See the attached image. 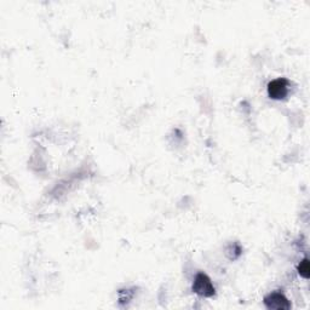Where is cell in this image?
<instances>
[{
    "label": "cell",
    "mask_w": 310,
    "mask_h": 310,
    "mask_svg": "<svg viewBox=\"0 0 310 310\" xmlns=\"http://www.w3.org/2000/svg\"><path fill=\"white\" fill-rule=\"evenodd\" d=\"M193 291L197 296L204 298H211L216 295V289L212 281L205 273H197L193 282Z\"/></svg>",
    "instance_id": "obj_1"
},
{
    "label": "cell",
    "mask_w": 310,
    "mask_h": 310,
    "mask_svg": "<svg viewBox=\"0 0 310 310\" xmlns=\"http://www.w3.org/2000/svg\"><path fill=\"white\" fill-rule=\"evenodd\" d=\"M268 96L273 100H284L290 92V81L285 78H278L268 84Z\"/></svg>",
    "instance_id": "obj_2"
},
{
    "label": "cell",
    "mask_w": 310,
    "mask_h": 310,
    "mask_svg": "<svg viewBox=\"0 0 310 310\" xmlns=\"http://www.w3.org/2000/svg\"><path fill=\"white\" fill-rule=\"evenodd\" d=\"M264 306L270 310H289L292 307L286 296L281 292H271L265 296Z\"/></svg>",
    "instance_id": "obj_3"
},
{
    "label": "cell",
    "mask_w": 310,
    "mask_h": 310,
    "mask_svg": "<svg viewBox=\"0 0 310 310\" xmlns=\"http://www.w3.org/2000/svg\"><path fill=\"white\" fill-rule=\"evenodd\" d=\"M226 254H227V257L230 260L238 259L239 257H240L241 254H243V248H241V246L239 245L238 243L230 244V245L227 246Z\"/></svg>",
    "instance_id": "obj_4"
},
{
    "label": "cell",
    "mask_w": 310,
    "mask_h": 310,
    "mask_svg": "<svg viewBox=\"0 0 310 310\" xmlns=\"http://www.w3.org/2000/svg\"><path fill=\"white\" fill-rule=\"evenodd\" d=\"M298 273L302 278L304 279H309V274H310V268H309V260L308 258H304L302 262L298 264Z\"/></svg>",
    "instance_id": "obj_5"
},
{
    "label": "cell",
    "mask_w": 310,
    "mask_h": 310,
    "mask_svg": "<svg viewBox=\"0 0 310 310\" xmlns=\"http://www.w3.org/2000/svg\"><path fill=\"white\" fill-rule=\"evenodd\" d=\"M133 296H134L133 291H131V290H120V292H119V303L122 304V306H123V304L128 303V302L132 300Z\"/></svg>",
    "instance_id": "obj_6"
}]
</instances>
